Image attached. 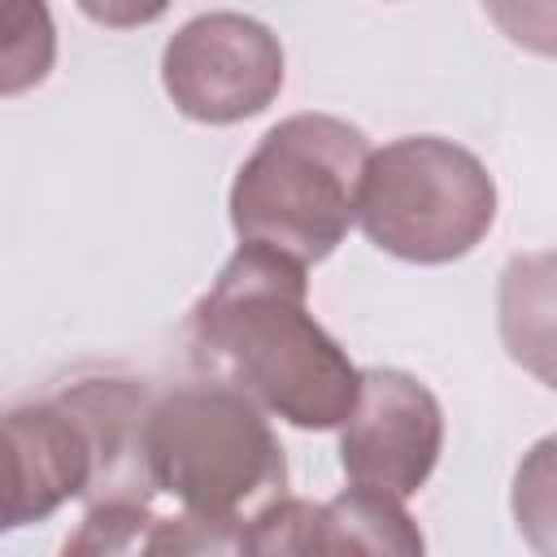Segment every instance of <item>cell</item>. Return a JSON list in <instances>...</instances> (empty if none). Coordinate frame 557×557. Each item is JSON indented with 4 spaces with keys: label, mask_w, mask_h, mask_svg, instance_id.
I'll use <instances>...</instances> for the list:
<instances>
[{
    "label": "cell",
    "mask_w": 557,
    "mask_h": 557,
    "mask_svg": "<svg viewBox=\"0 0 557 557\" xmlns=\"http://www.w3.org/2000/svg\"><path fill=\"white\" fill-rule=\"evenodd\" d=\"M152 492L191 513L244 518L283 496L287 461L261 405L226 383H183L152 396L144 418Z\"/></svg>",
    "instance_id": "cell-4"
},
{
    "label": "cell",
    "mask_w": 557,
    "mask_h": 557,
    "mask_svg": "<svg viewBox=\"0 0 557 557\" xmlns=\"http://www.w3.org/2000/svg\"><path fill=\"white\" fill-rule=\"evenodd\" d=\"M496 326L509 361L557 392V248L505 261L496 283Z\"/></svg>",
    "instance_id": "cell-9"
},
{
    "label": "cell",
    "mask_w": 557,
    "mask_h": 557,
    "mask_svg": "<svg viewBox=\"0 0 557 557\" xmlns=\"http://www.w3.org/2000/svg\"><path fill=\"white\" fill-rule=\"evenodd\" d=\"M196 361L265 413L300 426H344L361 370L309 313V278L287 257L239 244L191 309Z\"/></svg>",
    "instance_id": "cell-1"
},
{
    "label": "cell",
    "mask_w": 557,
    "mask_h": 557,
    "mask_svg": "<svg viewBox=\"0 0 557 557\" xmlns=\"http://www.w3.org/2000/svg\"><path fill=\"white\" fill-rule=\"evenodd\" d=\"M509 509L522 540L540 557H557V435H544L522 453L513 470Z\"/></svg>",
    "instance_id": "cell-10"
},
{
    "label": "cell",
    "mask_w": 557,
    "mask_h": 557,
    "mask_svg": "<svg viewBox=\"0 0 557 557\" xmlns=\"http://www.w3.org/2000/svg\"><path fill=\"white\" fill-rule=\"evenodd\" d=\"M487 17L513 44L557 57V4H487Z\"/></svg>",
    "instance_id": "cell-13"
},
{
    "label": "cell",
    "mask_w": 557,
    "mask_h": 557,
    "mask_svg": "<svg viewBox=\"0 0 557 557\" xmlns=\"http://www.w3.org/2000/svg\"><path fill=\"white\" fill-rule=\"evenodd\" d=\"M370 139L335 113H292L244 157L231 183V226L239 244L309 270L326 261L357 222Z\"/></svg>",
    "instance_id": "cell-3"
},
{
    "label": "cell",
    "mask_w": 557,
    "mask_h": 557,
    "mask_svg": "<svg viewBox=\"0 0 557 557\" xmlns=\"http://www.w3.org/2000/svg\"><path fill=\"white\" fill-rule=\"evenodd\" d=\"M357 222L366 239L413 265H444L496 222V178L444 135H400L370 157Z\"/></svg>",
    "instance_id": "cell-5"
},
{
    "label": "cell",
    "mask_w": 557,
    "mask_h": 557,
    "mask_svg": "<svg viewBox=\"0 0 557 557\" xmlns=\"http://www.w3.org/2000/svg\"><path fill=\"white\" fill-rule=\"evenodd\" d=\"M444 453V409L435 392L392 366L361 370V396L339 426V466L357 487L413 496Z\"/></svg>",
    "instance_id": "cell-7"
},
{
    "label": "cell",
    "mask_w": 557,
    "mask_h": 557,
    "mask_svg": "<svg viewBox=\"0 0 557 557\" xmlns=\"http://www.w3.org/2000/svg\"><path fill=\"white\" fill-rule=\"evenodd\" d=\"M157 513L148 500H104L83 513L61 557H144Z\"/></svg>",
    "instance_id": "cell-12"
},
{
    "label": "cell",
    "mask_w": 557,
    "mask_h": 557,
    "mask_svg": "<svg viewBox=\"0 0 557 557\" xmlns=\"http://www.w3.org/2000/svg\"><path fill=\"white\" fill-rule=\"evenodd\" d=\"M278 35L235 9H209L183 22L161 52V83L174 109L205 126L257 117L283 91Z\"/></svg>",
    "instance_id": "cell-6"
},
{
    "label": "cell",
    "mask_w": 557,
    "mask_h": 557,
    "mask_svg": "<svg viewBox=\"0 0 557 557\" xmlns=\"http://www.w3.org/2000/svg\"><path fill=\"white\" fill-rule=\"evenodd\" d=\"M148 387L122 374L78 379L52 396L13 405L4 413V527L44 522L74 496H87V509L148 500Z\"/></svg>",
    "instance_id": "cell-2"
},
{
    "label": "cell",
    "mask_w": 557,
    "mask_h": 557,
    "mask_svg": "<svg viewBox=\"0 0 557 557\" xmlns=\"http://www.w3.org/2000/svg\"><path fill=\"white\" fill-rule=\"evenodd\" d=\"M144 557H257L252 553V518H218V513H174L157 518L144 544Z\"/></svg>",
    "instance_id": "cell-11"
},
{
    "label": "cell",
    "mask_w": 557,
    "mask_h": 557,
    "mask_svg": "<svg viewBox=\"0 0 557 557\" xmlns=\"http://www.w3.org/2000/svg\"><path fill=\"white\" fill-rule=\"evenodd\" d=\"M257 557H426L422 527L413 513L383 492L344 487L313 505L278 496L252 513Z\"/></svg>",
    "instance_id": "cell-8"
}]
</instances>
